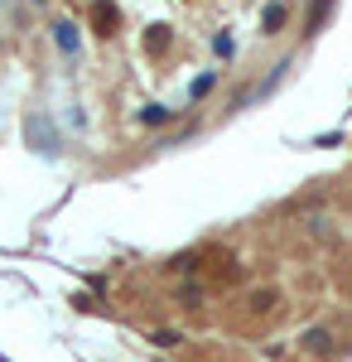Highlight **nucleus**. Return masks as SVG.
I'll use <instances>...</instances> for the list:
<instances>
[{"label": "nucleus", "mask_w": 352, "mask_h": 362, "mask_svg": "<svg viewBox=\"0 0 352 362\" xmlns=\"http://www.w3.org/2000/svg\"><path fill=\"white\" fill-rule=\"evenodd\" d=\"M87 25L97 29V34H116V25H121V10H116L111 0H92V5H87Z\"/></svg>", "instance_id": "nucleus-1"}, {"label": "nucleus", "mask_w": 352, "mask_h": 362, "mask_svg": "<svg viewBox=\"0 0 352 362\" xmlns=\"http://www.w3.org/2000/svg\"><path fill=\"white\" fill-rule=\"evenodd\" d=\"M169 39H174L169 25H150V29H145V49H150V54H164V49H169Z\"/></svg>", "instance_id": "nucleus-2"}, {"label": "nucleus", "mask_w": 352, "mask_h": 362, "mask_svg": "<svg viewBox=\"0 0 352 362\" xmlns=\"http://www.w3.org/2000/svg\"><path fill=\"white\" fill-rule=\"evenodd\" d=\"M251 309H256V314L275 309V290H256V295H251Z\"/></svg>", "instance_id": "nucleus-3"}, {"label": "nucleus", "mask_w": 352, "mask_h": 362, "mask_svg": "<svg viewBox=\"0 0 352 362\" xmlns=\"http://www.w3.org/2000/svg\"><path fill=\"white\" fill-rule=\"evenodd\" d=\"M304 348H314V353H328V329H314V334H304Z\"/></svg>", "instance_id": "nucleus-4"}, {"label": "nucleus", "mask_w": 352, "mask_h": 362, "mask_svg": "<svg viewBox=\"0 0 352 362\" xmlns=\"http://www.w3.org/2000/svg\"><path fill=\"white\" fill-rule=\"evenodd\" d=\"M285 25V5H271V10H266V29H280Z\"/></svg>", "instance_id": "nucleus-5"}, {"label": "nucleus", "mask_w": 352, "mask_h": 362, "mask_svg": "<svg viewBox=\"0 0 352 362\" xmlns=\"http://www.w3.org/2000/svg\"><path fill=\"white\" fill-rule=\"evenodd\" d=\"M155 343H160V348H174V343H179V334H174V329H160V334H155Z\"/></svg>", "instance_id": "nucleus-6"}]
</instances>
